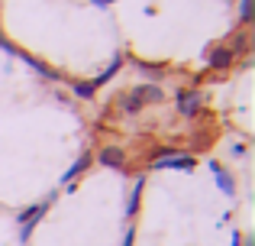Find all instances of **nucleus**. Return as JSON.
Masks as SVG:
<instances>
[{"label":"nucleus","instance_id":"obj_1","mask_svg":"<svg viewBox=\"0 0 255 246\" xmlns=\"http://www.w3.org/2000/svg\"><path fill=\"white\" fill-rule=\"evenodd\" d=\"M52 201H55V198H45V201H39V204H32V208H26V211H19V227H23V230H19V240H29V234H32V230H36V224H39V217H42L45 214V211H49L52 208Z\"/></svg>","mask_w":255,"mask_h":246},{"label":"nucleus","instance_id":"obj_2","mask_svg":"<svg viewBox=\"0 0 255 246\" xmlns=\"http://www.w3.org/2000/svg\"><path fill=\"white\" fill-rule=\"evenodd\" d=\"M178 110L184 117H194L200 110V94L197 91H178Z\"/></svg>","mask_w":255,"mask_h":246},{"label":"nucleus","instance_id":"obj_3","mask_svg":"<svg viewBox=\"0 0 255 246\" xmlns=\"http://www.w3.org/2000/svg\"><path fill=\"white\" fill-rule=\"evenodd\" d=\"M100 165H110V169H123L126 165V152L117 149V146H107L100 149Z\"/></svg>","mask_w":255,"mask_h":246},{"label":"nucleus","instance_id":"obj_4","mask_svg":"<svg viewBox=\"0 0 255 246\" xmlns=\"http://www.w3.org/2000/svg\"><path fill=\"white\" fill-rule=\"evenodd\" d=\"M155 169H194V159L187 156H165V159H155Z\"/></svg>","mask_w":255,"mask_h":246},{"label":"nucleus","instance_id":"obj_5","mask_svg":"<svg viewBox=\"0 0 255 246\" xmlns=\"http://www.w3.org/2000/svg\"><path fill=\"white\" fill-rule=\"evenodd\" d=\"M233 58H236V52H233V49H213L210 52V65H213V68H230Z\"/></svg>","mask_w":255,"mask_h":246},{"label":"nucleus","instance_id":"obj_6","mask_svg":"<svg viewBox=\"0 0 255 246\" xmlns=\"http://www.w3.org/2000/svg\"><path fill=\"white\" fill-rule=\"evenodd\" d=\"M132 97H136L139 104H145V101H162V91H158V88H152V84H142V88H136V91H132Z\"/></svg>","mask_w":255,"mask_h":246},{"label":"nucleus","instance_id":"obj_7","mask_svg":"<svg viewBox=\"0 0 255 246\" xmlns=\"http://www.w3.org/2000/svg\"><path fill=\"white\" fill-rule=\"evenodd\" d=\"M87 165H91V156H87V152H84V156L78 159V162L71 165L68 172H65V178H62V182H65V185H71V182H75V178H78V175H81V172L87 169Z\"/></svg>","mask_w":255,"mask_h":246},{"label":"nucleus","instance_id":"obj_8","mask_svg":"<svg viewBox=\"0 0 255 246\" xmlns=\"http://www.w3.org/2000/svg\"><path fill=\"white\" fill-rule=\"evenodd\" d=\"M120 65H123V58H120V55H117V58H113V62H110V65H107V71H100V75H97V78H94V81H91V84H94V88H100V84H107V81H110V78H113V75H117V68H120Z\"/></svg>","mask_w":255,"mask_h":246},{"label":"nucleus","instance_id":"obj_9","mask_svg":"<svg viewBox=\"0 0 255 246\" xmlns=\"http://www.w3.org/2000/svg\"><path fill=\"white\" fill-rule=\"evenodd\" d=\"M210 169L217 172V185H220V191H226V195H233V182H230V178H226V172L220 169L217 162H210Z\"/></svg>","mask_w":255,"mask_h":246},{"label":"nucleus","instance_id":"obj_10","mask_svg":"<svg viewBox=\"0 0 255 246\" xmlns=\"http://www.w3.org/2000/svg\"><path fill=\"white\" fill-rule=\"evenodd\" d=\"M139 195H142V178H139L136 188H132V198H129V204H126V214H136L139 211Z\"/></svg>","mask_w":255,"mask_h":246},{"label":"nucleus","instance_id":"obj_11","mask_svg":"<svg viewBox=\"0 0 255 246\" xmlns=\"http://www.w3.org/2000/svg\"><path fill=\"white\" fill-rule=\"evenodd\" d=\"M71 88H75L78 97H94V84H87V81H75Z\"/></svg>","mask_w":255,"mask_h":246},{"label":"nucleus","instance_id":"obj_12","mask_svg":"<svg viewBox=\"0 0 255 246\" xmlns=\"http://www.w3.org/2000/svg\"><path fill=\"white\" fill-rule=\"evenodd\" d=\"M239 16H243V23L252 19V0H243V3H239Z\"/></svg>","mask_w":255,"mask_h":246},{"label":"nucleus","instance_id":"obj_13","mask_svg":"<svg viewBox=\"0 0 255 246\" xmlns=\"http://www.w3.org/2000/svg\"><path fill=\"white\" fill-rule=\"evenodd\" d=\"M142 71H152V78H162V65H149V62H139Z\"/></svg>","mask_w":255,"mask_h":246},{"label":"nucleus","instance_id":"obj_14","mask_svg":"<svg viewBox=\"0 0 255 246\" xmlns=\"http://www.w3.org/2000/svg\"><path fill=\"white\" fill-rule=\"evenodd\" d=\"M123 107H126V110H139V107H142V104H139L136 97H129V101H123Z\"/></svg>","mask_w":255,"mask_h":246},{"label":"nucleus","instance_id":"obj_15","mask_svg":"<svg viewBox=\"0 0 255 246\" xmlns=\"http://www.w3.org/2000/svg\"><path fill=\"white\" fill-rule=\"evenodd\" d=\"M0 49H6V52H10V55H16V49H13V45H10V42H6V39H3V36H0Z\"/></svg>","mask_w":255,"mask_h":246},{"label":"nucleus","instance_id":"obj_16","mask_svg":"<svg viewBox=\"0 0 255 246\" xmlns=\"http://www.w3.org/2000/svg\"><path fill=\"white\" fill-rule=\"evenodd\" d=\"M132 237H136V230H126V237H123V246H132Z\"/></svg>","mask_w":255,"mask_h":246},{"label":"nucleus","instance_id":"obj_17","mask_svg":"<svg viewBox=\"0 0 255 246\" xmlns=\"http://www.w3.org/2000/svg\"><path fill=\"white\" fill-rule=\"evenodd\" d=\"M239 243H243V237H239V234H233V246H239Z\"/></svg>","mask_w":255,"mask_h":246},{"label":"nucleus","instance_id":"obj_18","mask_svg":"<svg viewBox=\"0 0 255 246\" xmlns=\"http://www.w3.org/2000/svg\"><path fill=\"white\" fill-rule=\"evenodd\" d=\"M91 3H97V6H104V3H100V0H91Z\"/></svg>","mask_w":255,"mask_h":246}]
</instances>
